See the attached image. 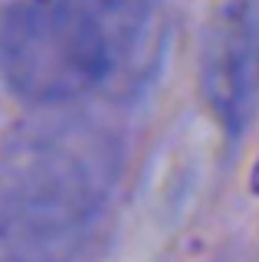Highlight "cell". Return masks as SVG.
<instances>
[{"mask_svg":"<svg viewBox=\"0 0 259 262\" xmlns=\"http://www.w3.org/2000/svg\"><path fill=\"white\" fill-rule=\"evenodd\" d=\"M200 92L230 135L259 102V0H220L200 46Z\"/></svg>","mask_w":259,"mask_h":262,"instance_id":"cell-3","label":"cell"},{"mask_svg":"<svg viewBox=\"0 0 259 262\" xmlns=\"http://www.w3.org/2000/svg\"><path fill=\"white\" fill-rule=\"evenodd\" d=\"M121 170V144L89 115L33 121L0 161V262H72Z\"/></svg>","mask_w":259,"mask_h":262,"instance_id":"cell-1","label":"cell"},{"mask_svg":"<svg viewBox=\"0 0 259 262\" xmlns=\"http://www.w3.org/2000/svg\"><path fill=\"white\" fill-rule=\"evenodd\" d=\"M148 23V0H13L0 20V72L23 102L66 108L135 62Z\"/></svg>","mask_w":259,"mask_h":262,"instance_id":"cell-2","label":"cell"}]
</instances>
